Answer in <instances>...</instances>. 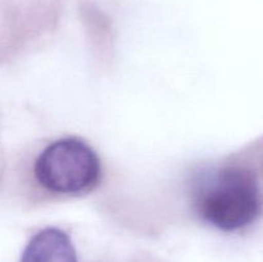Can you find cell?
Here are the masks:
<instances>
[{"instance_id": "3957f363", "label": "cell", "mask_w": 263, "mask_h": 262, "mask_svg": "<svg viewBox=\"0 0 263 262\" xmlns=\"http://www.w3.org/2000/svg\"><path fill=\"white\" fill-rule=\"evenodd\" d=\"M21 262H79L68 234L58 228H46L30 239Z\"/></svg>"}, {"instance_id": "6da1fadb", "label": "cell", "mask_w": 263, "mask_h": 262, "mask_svg": "<svg viewBox=\"0 0 263 262\" xmlns=\"http://www.w3.org/2000/svg\"><path fill=\"white\" fill-rule=\"evenodd\" d=\"M192 195L197 215L213 228L228 233L253 223L262 210L256 176L241 166L207 172L194 182Z\"/></svg>"}, {"instance_id": "7a4b0ae2", "label": "cell", "mask_w": 263, "mask_h": 262, "mask_svg": "<svg viewBox=\"0 0 263 262\" xmlns=\"http://www.w3.org/2000/svg\"><path fill=\"white\" fill-rule=\"evenodd\" d=\"M33 175L48 192L61 195L89 193L99 184L102 163L82 139L67 136L49 144L36 158Z\"/></svg>"}]
</instances>
